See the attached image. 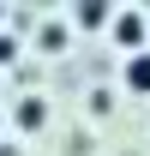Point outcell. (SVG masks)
<instances>
[{
	"label": "cell",
	"mask_w": 150,
	"mask_h": 156,
	"mask_svg": "<svg viewBox=\"0 0 150 156\" xmlns=\"http://www.w3.org/2000/svg\"><path fill=\"white\" fill-rule=\"evenodd\" d=\"M126 84L132 90H150V54H132L126 60Z\"/></svg>",
	"instance_id": "2"
},
{
	"label": "cell",
	"mask_w": 150,
	"mask_h": 156,
	"mask_svg": "<svg viewBox=\"0 0 150 156\" xmlns=\"http://www.w3.org/2000/svg\"><path fill=\"white\" fill-rule=\"evenodd\" d=\"M108 18V6H78V24H84V30H90V24H102Z\"/></svg>",
	"instance_id": "3"
},
{
	"label": "cell",
	"mask_w": 150,
	"mask_h": 156,
	"mask_svg": "<svg viewBox=\"0 0 150 156\" xmlns=\"http://www.w3.org/2000/svg\"><path fill=\"white\" fill-rule=\"evenodd\" d=\"M114 30H120V42H126V48H138V42H144V18H138V12H120V24H114Z\"/></svg>",
	"instance_id": "1"
},
{
	"label": "cell",
	"mask_w": 150,
	"mask_h": 156,
	"mask_svg": "<svg viewBox=\"0 0 150 156\" xmlns=\"http://www.w3.org/2000/svg\"><path fill=\"white\" fill-rule=\"evenodd\" d=\"M18 120H24V126H42V102L30 96V102H24V108H18Z\"/></svg>",
	"instance_id": "4"
},
{
	"label": "cell",
	"mask_w": 150,
	"mask_h": 156,
	"mask_svg": "<svg viewBox=\"0 0 150 156\" xmlns=\"http://www.w3.org/2000/svg\"><path fill=\"white\" fill-rule=\"evenodd\" d=\"M12 54H18V42H12V36H0V60H12Z\"/></svg>",
	"instance_id": "5"
}]
</instances>
